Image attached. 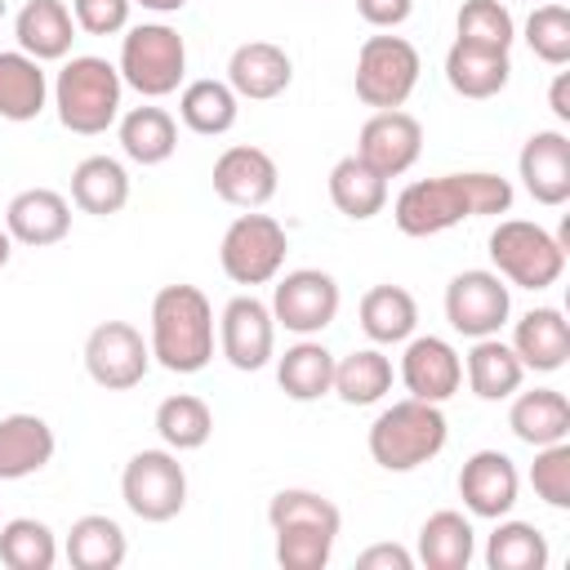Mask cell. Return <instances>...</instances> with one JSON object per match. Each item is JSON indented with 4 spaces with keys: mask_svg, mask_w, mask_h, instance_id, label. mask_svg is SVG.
<instances>
[{
    "mask_svg": "<svg viewBox=\"0 0 570 570\" xmlns=\"http://www.w3.org/2000/svg\"><path fill=\"white\" fill-rule=\"evenodd\" d=\"M508 209H512V183L503 174L472 169V174H441V178L410 183L396 196L392 218L405 236H436L463 218H485Z\"/></svg>",
    "mask_w": 570,
    "mask_h": 570,
    "instance_id": "1",
    "label": "cell"
},
{
    "mask_svg": "<svg viewBox=\"0 0 570 570\" xmlns=\"http://www.w3.org/2000/svg\"><path fill=\"white\" fill-rule=\"evenodd\" d=\"M151 361L169 374H196L214 361V307L196 285H165L151 298Z\"/></svg>",
    "mask_w": 570,
    "mask_h": 570,
    "instance_id": "2",
    "label": "cell"
},
{
    "mask_svg": "<svg viewBox=\"0 0 570 570\" xmlns=\"http://www.w3.org/2000/svg\"><path fill=\"white\" fill-rule=\"evenodd\" d=\"M120 94H125L120 71L98 53L67 58L53 80V107H58L62 129L85 134V138L107 134L120 120Z\"/></svg>",
    "mask_w": 570,
    "mask_h": 570,
    "instance_id": "3",
    "label": "cell"
},
{
    "mask_svg": "<svg viewBox=\"0 0 570 570\" xmlns=\"http://www.w3.org/2000/svg\"><path fill=\"white\" fill-rule=\"evenodd\" d=\"M445 436L450 428H445L441 405L405 396V401H392L370 423V459L383 472H414L445 450Z\"/></svg>",
    "mask_w": 570,
    "mask_h": 570,
    "instance_id": "4",
    "label": "cell"
},
{
    "mask_svg": "<svg viewBox=\"0 0 570 570\" xmlns=\"http://www.w3.org/2000/svg\"><path fill=\"white\" fill-rule=\"evenodd\" d=\"M490 263L517 289H548L566 272V240L530 218H503L490 232Z\"/></svg>",
    "mask_w": 570,
    "mask_h": 570,
    "instance_id": "5",
    "label": "cell"
},
{
    "mask_svg": "<svg viewBox=\"0 0 570 570\" xmlns=\"http://www.w3.org/2000/svg\"><path fill=\"white\" fill-rule=\"evenodd\" d=\"M120 80L138 89L142 98H165L183 85L187 71V45L169 22H138L125 27L120 40Z\"/></svg>",
    "mask_w": 570,
    "mask_h": 570,
    "instance_id": "6",
    "label": "cell"
},
{
    "mask_svg": "<svg viewBox=\"0 0 570 570\" xmlns=\"http://www.w3.org/2000/svg\"><path fill=\"white\" fill-rule=\"evenodd\" d=\"M120 499L138 521H174L187 503V472L178 454L165 450H138L120 472Z\"/></svg>",
    "mask_w": 570,
    "mask_h": 570,
    "instance_id": "7",
    "label": "cell"
},
{
    "mask_svg": "<svg viewBox=\"0 0 570 570\" xmlns=\"http://www.w3.org/2000/svg\"><path fill=\"white\" fill-rule=\"evenodd\" d=\"M419 49L405 36H370L356 53V98L374 111L405 107L419 85Z\"/></svg>",
    "mask_w": 570,
    "mask_h": 570,
    "instance_id": "8",
    "label": "cell"
},
{
    "mask_svg": "<svg viewBox=\"0 0 570 570\" xmlns=\"http://www.w3.org/2000/svg\"><path fill=\"white\" fill-rule=\"evenodd\" d=\"M289 254V236L272 214H240L232 218V227L223 232L218 245V263L227 272V281L236 285H267L276 281V272L285 267Z\"/></svg>",
    "mask_w": 570,
    "mask_h": 570,
    "instance_id": "9",
    "label": "cell"
},
{
    "mask_svg": "<svg viewBox=\"0 0 570 570\" xmlns=\"http://www.w3.org/2000/svg\"><path fill=\"white\" fill-rule=\"evenodd\" d=\"M512 312V294L503 285L499 272L485 267H468L445 285V321L454 334L463 338H490L503 330Z\"/></svg>",
    "mask_w": 570,
    "mask_h": 570,
    "instance_id": "10",
    "label": "cell"
},
{
    "mask_svg": "<svg viewBox=\"0 0 570 570\" xmlns=\"http://www.w3.org/2000/svg\"><path fill=\"white\" fill-rule=\"evenodd\" d=\"M272 321L285 325L289 334L298 338H312L321 334L334 316H338V281L321 267H298V272H285L272 289Z\"/></svg>",
    "mask_w": 570,
    "mask_h": 570,
    "instance_id": "11",
    "label": "cell"
},
{
    "mask_svg": "<svg viewBox=\"0 0 570 570\" xmlns=\"http://www.w3.org/2000/svg\"><path fill=\"white\" fill-rule=\"evenodd\" d=\"M151 365V347L142 343V334L129 321H102L89 330L85 338V370L98 387L107 392H129L147 379Z\"/></svg>",
    "mask_w": 570,
    "mask_h": 570,
    "instance_id": "12",
    "label": "cell"
},
{
    "mask_svg": "<svg viewBox=\"0 0 570 570\" xmlns=\"http://www.w3.org/2000/svg\"><path fill=\"white\" fill-rule=\"evenodd\" d=\"M218 347L236 370H263L276 352V321L272 307L254 294H236L218 316Z\"/></svg>",
    "mask_w": 570,
    "mask_h": 570,
    "instance_id": "13",
    "label": "cell"
},
{
    "mask_svg": "<svg viewBox=\"0 0 570 570\" xmlns=\"http://www.w3.org/2000/svg\"><path fill=\"white\" fill-rule=\"evenodd\" d=\"M419 151H423V125L401 107L374 111L356 134V156L383 178H401L419 160Z\"/></svg>",
    "mask_w": 570,
    "mask_h": 570,
    "instance_id": "14",
    "label": "cell"
},
{
    "mask_svg": "<svg viewBox=\"0 0 570 570\" xmlns=\"http://www.w3.org/2000/svg\"><path fill=\"white\" fill-rule=\"evenodd\" d=\"M401 383L410 396L441 405L463 387V361L441 334H410L401 352Z\"/></svg>",
    "mask_w": 570,
    "mask_h": 570,
    "instance_id": "15",
    "label": "cell"
},
{
    "mask_svg": "<svg viewBox=\"0 0 570 570\" xmlns=\"http://www.w3.org/2000/svg\"><path fill=\"white\" fill-rule=\"evenodd\" d=\"M517 494H521V476H517V463L503 450H476L459 468V499L472 517L499 521L517 508Z\"/></svg>",
    "mask_w": 570,
    "mask_h": 570,
    "instance_id": "16",
    "label": "cell"
},
{
    "mask_svg": "<svg viewBox=\"0 0 570 570\" xmlns=\"http://www.w3.org/2000/svg\"><path fill=\"white\" fill-rule=\"evenodd\" d=\"M281 187V169L263 147L236 142L214 160V191L218 200L236 205V209H258L276 196Z\"/></svg>",
    "mask_w": 570,
    "mask_h": 570,
    "instance_id": "17",
    "label": "cell"
},
{
    "mask_svg": "<svg viewBox=\"0 0 570 570\" xmlns=\"http://www.w3.org/2000/svg\"><path fill=\"white\" fill-rule=\"evenodd\" d=\"M517 174L539 205H548V209L566 205L570 200V138L561 129L530 134L517 156Z\"/></svg>",
    "mask_w": 570,
    "mask_h": 570,
    "instance_id": "18",
    "label": "cell"
},
{
    "mask_svg": "<svg viewBox=\"0 0 570 570\" xmlns=\"http://www.w3.org/2000/svg\"><path fill=\"white\" fill-rule=\"evenodd\" d=\"M289 80H294V62L272 40H245L227 58V85L236 98L267 102V98H281L289 89Z\"/></svg>",
    "mask_w": 570,
    "mask_h": 570,
    "instance_id": "19",
    "label": "cell"
},
{
    "mask_svg": "<svg viewBox=\"0 0 570 570\" xmlns=\"http://www.w3.org/2000/svg\"><path fill=\"white\" fill-rule=\"evenodd\" d=\"M4 232L18 240V245H31V249H45V245H58L67 232H71V205L62 191L53 187H27L9 200L4 209Z\"/></svg>",
    "mask_w": 570,
    "mask_h": 570,
    "instance_id": "20",
    "label": "cell"
},
{
    "mask_svg": "<svg viewBox=\"0 0 570 570\" xmlns=\"http://www.w3.org/2000/svg\"><path fill=\"white\" fill-rule=\"evenodd\" d=\"M13 36H18V49L31 53L36 62H58L71 53L76 18L62 0H27L13 18Z\"/></svg>",
    "mask_w": 570,
    "mask_h": 570,
    "instance_id": "21",
    "label": "cell"
},
{
    "mask_svg": "<svg viewBox=\"0 0 570 570\" xmlns=\"http://www.w3.org/2000/svg\"><path fill=\"white\" fill-rule=\"evenodd\" d=\"M512 352L525 370H539V374L561 370L570 356V325H566L561 307H530L512 325Z\"/></svg>",
    "mask_w": 570,
    "mask_h": 570,
    "instance_id": "22",
    "label": "cell"
},
{
    "mask_svg": "<svg viewBox=\"0 0 570 570\" xmlns=\"http://www.w3.org/2000/svg\"><path fill=\"white\" fill-rule=\"evenodd\" d=\"M53 428L40 414H4L0 419V481L36 476L53 459Z\"/></svg>",
    "mask_w": 570,
    "mask_h": 570,
    "instance_id": "23",
    "label": "cell"
},
{
    "mask_svg": "<svg viewBox=\"0 0 570 570\" xmlns=\"http://www.w3.org/2000/svg\"><path fill=\"white\" fill-rule=\"evenodd\" d=\"M445 80L459 98H494L512 80V58L503 49H481L454 40L445 53Z\"/></svg>",
    "mask_w": 570,
    "mask_h": 570,
    "instance_id": "24",
    "label": "cell"
},
{
    "mask_svg": "<svg viewBox=\"0 0 570 570\" xmlns=\"http://www.w3.org/2000/svg\"><path fill=\"white\" fill-rule=\"evenodd\" d=\"M508 428L517 441L525 445H552L570 436V401L557 387H534V392H512V410H508Z\"/></svg>",
    "mask_w": 570,
    "mask_h": 570,
    "instance_id": "25",
    "label": "cell"
},
{
    "mask_svg": "<svg viewBox=\"0 0 570 570\" xmlns=\"http://www.w3.org/2000/svg\"><path fill=\"white\" fill-rule=\"evenodd\" d=\"M463 374H468L472 396H481V401H508L521 387L525 365L517 361L512 343H503L499 334H490V338H472V352L463 361Z\"/></svg>",
    "mask_w": 570,
    "mask_h": 570,
    "instance_id": "26",
    "label": "cell"
},
{
    "mask_svg": "<svg viewBox=\"0 0 570 570\" xmlns=\"http://www.w3.org/2000/svg\"><path fill=\"white\" fill-rule=\"evenodd\" d=\"M476 557V530L463 512L441 508L419 525V561L428 570H468Z\"/></svg>",
    "mask_w": 570,
    "mask_h": 570,
    "instance_id": "27",
    "label": "cell"
},
{
    "mask_svg": "<svg viewBox=\"0 0 570 570\" xmlns=\"http://www.w3.org/2000/svg\"><path fill=\"white\" fill-rule=\"evenodd\" d=\"M49 80L45 67L22 49H0V120H36L45 111Z\"/></svg>",
    "mask_w": 570,
    "mask_h": 570,
    "instance_id": "28",
    "label": "cell"
},
{
    "mask_svg": "<svg viewBox=\"0 0 570 570\" xmlns=\"http://www.w3.org/2000/svg\"><path fill=\"white\" fill-rule=\"evenodd\" d=\"M62 552L76 570H120L125 557H129V539H125L120 521H111L102 512H89V517L71 521Z\"/></svg>",
    "mask_w": 570,
    "mask_h": 570,
    "instance_id": "29",
    "label": "cell"
},
{
    "mask_svg": "<svg viewBox=\"0 0 570 570\" xmlns=\"http://www.w3.org/2000/svg\"><path fill=\"white\" fill-rule=\"evenodd\" d=\"M71 200L85 209V214H120L129 205V174L120 160L111 156H85L76 169H71Z\"/></svg>",
    "mask_w": 570,
    "mask_h": 570,
    "instance_id": "30",
    "label": "cell"
},
{
    "mask_svg": "<svg viewBox=\"0 0 570 570\" xmlns=\"http://www.w3.org/2000/svg\"><path fill=\"white\" fill-rule=\"evenodd\" d=\"M330 200L338 214H347L352 223H365L374 214H383L387 205V178L374 174L356 151L343 156L334 169H330Z\"/></svg>",
    "mask_w": 570,
    "mask_h": 570,
    "instance_id": "31",
    "label": "cell"
},
{
    "mask_svg": "<svg viewBox=\"0 0 570 570\" xmlns=\"http://www.w3.org/2000/svg\"><path fill=\"white\" fill-rule=\"evenodd\" d=\"M120 151L134 165H165L178 151V125L165 107H129L120 116Z\"/></svg>",
    "mask_w": 570,
    "mask_h": 570,
    "instance_id": "32",
    "label": "cell"
},
{
    "mask_svg": "<svg viewBox=\"0 0 570 570\" xmlns=\"http://www.w3.org/2000/svg\"><path fill=\"white\" fill-rule=\"evenodd\" d=\"M276 383H281V392L289 401H321L334 387V352L325 343L298 338L276 361Z\"/></svg>",
    "mask_w": 570,
    "mask_h": 570,
    "instance_id": "33",
    "label": "cell"
},
{
    "mask_svg": "<svg viewBox=\"0 0 570 570\" xmlns=\"http://www.w3.org/2000/svg\"><path fill=\"white\" fill-rule=\"evenodd\" d=\"M361 330L374 338V343H405L419 325V303L410 289L401 285H374L361 294Z\"/></svg>",
    "mask_w": 570,
    "mask_h": 570,
    "instance_id": "34",
    "label": "cell"
},
{
    "mask_svg": "<svg viewBox=\"0 0 570 570\" xmlns=\"http://www.w3.org/2000/svg\"><path fill=\"white\" fill-rule=\"evenodd\" d=\"M343 405H374L392 392V361L379 347H361L347 356H334V387Z\"/></svg>",
    "mask_w": 570,
    "mask_h": 570,
    "instance_id": "35",
    "label": "cell"
},
{
    "mask_svg": "<svg viewBox=\"0 0 570 570\" xmlns=\"http://www.w3.org/2000/svg\"><path fill=\"white\" fill-rule=\"evenodd\" d=\"M178 116H183V125H187L191 134L218 138V134H227V129L236 125V116H240V98L232 94L227 80L205 76V80H191V85L183 89V98H178Z\"/></svg>",
    "mask_w": 570,
    "mask_h": 570,
    "instance_id": "36",
    "label": "cell"
},
{
    "mask_svg": "<svg viewBox=\"0 0 570 570\" xmlns=\"http://www.w3.org/2000/svg\"><path fill=\"white\" fill-rule=\"evenodd\" d=\"M485 566L490 570H543L548 566V539L530 521L499 517L494 534L485 539Z\"/></svg>",
    "mask_w": 570,
    "mask_h": 570,
    "instance_id": "37",
    "label": "cell"
},
{
    "mask_svg": "<svg viewBox=\"0 0 570 570\" xmlns=\"http://www.w3.org/2000/svg\"><path fill=\"white\" fill-rule=\"evenodd\" d=\"M156 432H160V441H165L174 454L200 450V445L209 441V432H214V414H209V405H205L200 396L178 392V396H165V401L156 405Z\"/></svg>",
    "mask_w": 570,
    "mask_h": 570,
    "instance_id": "38",
    "label": "cell"
},
{
    "mask_svg": "<svg viewBox=\"0 0 570 570\" xmlns=\"http://www.w3.org/2000/svg\"><path fill=\"white\" fill-rule=\"evenodd\" d=\"M0 561L9 570H53L58 561V539L45 521L36 517H13L0 525Z\"/></svg>",
    "mask_w": 570,
    "mask_h": 570,
    "instance_id": "39",
    "label": "cell"
},
{
    "mask_svg": "<svg viewBox=\"0 0 570 570\" xmlns=\"http://www.w3.org/2000/svg\"><path fill=\"white\" fill-rule=\"evenodd\" d=\"M454 27H459L463 45H481V49H503L508 53L512 40H517V22H512L503 0H463Z\"/></svg>",
    "mask_w": 570,
    "mask_h": 570,
    "instance_id": "40",
    "label": "cell"
},
{
    "mask_svg": "<svg viewBox=\"0 0 570 570\" xmlns=\"http://www.w3.org/2000/svg\"><path fill=\"white\" fill-rule=\"evenodd\" d=\"M267 521H272V530H281V525H316V530H330V534H338V525H343L338 508L316 490H276L272 503H267Z\"/></svg>",
    "mask_w": 570,
    "mask_h": 570,
    "instance_id": "41",
    "label": "cell"
},
{
    "mask_svg": "<svg viewBox=\"0 0 570 570\" xmlns=\"http://www.w3.org/2000/svg\"><path fill=\"white\" fill-rule=\"evenodd\" d=\"M525 45L539 62L566 67L570 62V9L566 4H539L525 18Z\"/></svg>",
    "mask_w": 570,
    "mask_h": 570,
    "instance_id": "42",
    "label": "cell"
},
{
    "mask_svg": "<svg viewBox=\"0 0 570 570\" xmlns=\"http://www.w3.org/2000/svg\"><path fill=\"white\" fill-rule=\"evenodd\" d=\"M334 539L338 534L316 530V525H281L276 530V561L285 570H325L330 552H334Z\"/></svg>",
    "mask_w": 570,
    "mask_h": 570,
    "instance_id": "43",
    "label": "cell"
},
{
    "mask_svg": "<svg viewBox=\"0 0 570 570\" xmlns=\"http://www.w3.org/2000/svg\"><path fill=\"white\" fill-rule=\"evenodd\" d=\"M530 485H534V494L548 508H557V512L570 508V441H552V445H539L534 450Z\"/></svg>",
    "mask_w": 570,
    "mask_h": 570,
    "instance_id": "44",
    "label": "cell"
},
{
    "mask_svg": "<svg viewBox=\"0 0 570 570\" xmlns=\"http://www.w3.org/2000/svg\"><path fill=\"white\" fill-rule=\"evenodd\" d=\"M134 0H71V18L89 36H116L129 27Z\"/></svg>",
    "mask_w": 570,
    "mask_h": 570,
    "instance_id": "45",
    "label": "cell"
},
{
    "mask_svg": "<svg viewBox=\"0 0 570 570\" xmlns=\"http://www.w3.org/2000/svg\"><path fill=\"white\" fill-rule=\"evenodd\" d=\"M356 13H361L370 27L392 31V27H401V22L414 13V0H356Z\"/></svg>",
    "mask_w": 570,
    "mask_h": 570,
    "instance_id": "46",
    "label": "cell"
},
{
    "mask_svg": "<svg viewBox=\"0 0 570 570\" xmlns=\"http://www.w3.org/2000/svg\"><path fill=\"white\" fill-rule=\"evenodd\" d=\"M356 566H361V570H410L414 557H410L401 543H374V548H365V552L356 557Z\"/></svg>",
    "mask_w": 570,
    "mask_h": 570,
    "instance_id": "47",
    "label": "cell"
},
{
    "mask_svg": "<svg viewBox=\"0 0 570 570\" xmlns=\"http://www.w3.org/2000/svg\"><path fill=\"white\" fill-rule=\"evenodd\" d=\"M548 107H552V116H557V120H570V76H566V71H557V76H552Z\"/></svg>",
    "mask_w": 570,
    "mask_h": 570,
    "instance_id": "48",
    "label": "cell"
},
{
    "mask_svg": "<svg viewBox=\"0 0 570 570\" xmlns=\"http://www.w3.org/2000/svg\"><path fill=\"white\" fill-rule=\"evenodd\" d=\"M134 4H142V9H151V13H178L187 0H134Z\"/></svg>",
    "mask_w": 570,
    "mask_h": 570,
    "instance_id": "49",
    "label": "cell"
},
{
    "mask_svg": "<svg viewBox=\"0 0 570 570\" xmlns=\"http://www.w3.org/2000/svg\"><path fill=\"white\" fill-rule=\"evenodd\" d=\"M9 258H13V236H9L4 227H0V267H4Z\"/></svg>",
    "mask_w": 570,
    "mask_h": 570,
    "instance_id": "50",
    "label": "cell"
},
{
    "mask_svg": "<svg viewBox=\"0 0 570 570\" xmlns=\"http://www.w3.org/2000/svg\"><path fill=\"white\" fill-rule=\"evenodd\" d=\"M0 18H4V0H0Z\"/></svg>",
    "mask_w": 570,
    "mask_h": 570,
    "instance_id": "51",
    "label": "cell"
}]
</instances>
